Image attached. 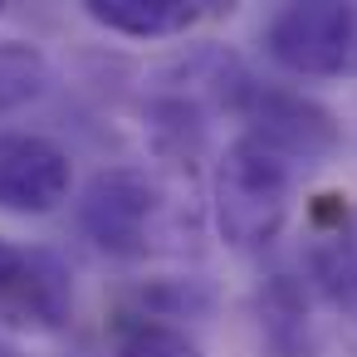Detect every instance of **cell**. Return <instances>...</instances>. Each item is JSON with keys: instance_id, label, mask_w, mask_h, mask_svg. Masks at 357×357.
Segmentation results:
<instances>
[{"instance_id": "obj_1", "label": "cell", "mask_w": 357, "mask_h": 357, "mask_svg": "<svg viewBox=\"0 0 357 357\" xmlns=\"http://www.w3.org/2000/svg\"><path fill=\"white\" fill-rule=\"evenodd\" d=\"M79 230L113 259H152L176 250L181 201L147 167H103L79 196Z\"/></svg>"}, {"instance_id": "obj_2", "label": "cell", "mask_w": 357, "mask_h": 357, "mask_svg": "<svg viewBox=\"0 0 357 357\" xmlns=\"http://www.w3.org/2000/svg\"><path fill=\"white\" fill-rule=\"evenodd\" d=\"M294 176H298V167L289 157H279L259 137L240 132L220 152L215 176H211L215 235L230 250H264L269 240H279L289 206H294Z\"/></svg>"}, {"instance_id": "obj_3", "label": "cell", "mask_w": 357, "mask_h": 357, "mask_svg": "<svg viewBox=\"0 0 357 357\" xmlns=\"http://www.w3.org/2000/svg\"><path fill=\"white\" fill-rule=\"evenodd\" d=\"M259 45L294 79H357V6L352 0L279 6L264 20Z\"/></svg>"}, {"instance_id": "obj_4", "label": "cell", "mask_w": 357, "mask_h": 357, "mask_svg": "<svg viewBox=\"0 0 357 357\" xmlns=\"http://www.w3.org/2000/svg\"><path fill=\"white\" fill-rule=\"evenodd\" d=\"M0 328L30 337L74 328V274L54 250L0 235Z\"/></svg>"}, {"instance_id": "obj_5", "label": "cell", "mask_w": 357, "mask_h": 357, "mask_svg": "<svg viewBox=\"0 0 357 357\" xmlns=\"http://www.w3.org/2000/svg\"><path fill=\"white\" fill-rule=\"evenodd\" d=\"M235 113L245 123L250 137H259L264 147H274L279 157H289L294 167H313V162H328L342 142L333 113L294 89H269V84H245L240 98H235Z\"/></svg>"}, {"instance_id": "obj_6", "label": "cell", "mask_w": 357, "mask_h": 357, "mask_svg": "<svg viewBox=\"0 0 357 357\" xmlns=\"http://www.w3.org/2000/svg\"><path fill=\"white\" fill-rule=\"evenodd\" d=\"M74 162L45 132H0V211L50 215L69 201Z\"/></svg>"}, {"instance_id": "obj_7", "label": "cell", "mask_w": 357, "mask_h": 357, "mask_svg": "<svg viewBox=\"0 0 357 357\" xmlns=\"http://www.w3.org/2000/svg\"><path fill=\"white\" fill-rule=\"evenodd\" d=\"M303 269L318 298L357 323V206L347 196H318L308 215Z\"/></svg>"}, {"instance_id": "obj_8", "label": "cell", "mask_w": 357, "mask_h": 357, "mask_svg": "<svg viewBox=\"0 0 357 357\" xmlns=\"http://www.w3.org/2000/svg\"><path fill=\"white\" fill-rule=\"evenodd\" d=\"M255 337L259 357H318L313 342V318H308V294L298 279L274 274L255 294Z\"/></svg>"}, {"instance_id": "obj_9", "label": "cell", "mask_w": 357, "mask_h": 357, "mask_svg": "<svg viewBox=\"0 0 357 357\" xmlns=\"http://www.w3.org/2000/svg\"><path fill=\"white\" fill-rule=\"evenodd\" d=\"M84 15L123 40H176L196 30L211 6H191V0H89Z\"/></svg>"}, {"instance_id": "obj_10", "label": "cell", "mask_w": 357, "mask_h": 357, "mask_svg": "<svg viewBox=\"0 0 357 357\" xmlns=\"http://www.w3.org/2000/svg\"><path fill=\"white\" fill-rule=\"evenodd\" d=\"M50 89V59L30 40H0V123Z\"/></svg>"}, {"instance_id": "obj_11", "label": "cell", "mask_w": 357, "mask_h": 357, "mask_svg": "<svg viewBox=\"0 0 357 357\" xmlns=\"http://www.w3.org/2000/svg\"><path fill=\"white\" fill-rule=\"evenodd\" d=\"M118 357H206L196 347L191 333H181L176 323H162V318H137L128 323L123 342H118Z\"/></svg>"}, {"instance_id": "obj_12", "label": "cell", "mask_w": 357, "mask_h": 357, "mask_svg": "<svg viewBox=\"0 0 357 357\" xmlns=\"http://www.w3.org/2000/svg\"><path fill=\"white\" fill-rule=\"evenodd\" d=\"M0 357H15V347H10V342H0Z\"/></svg>"}]
</instances>
